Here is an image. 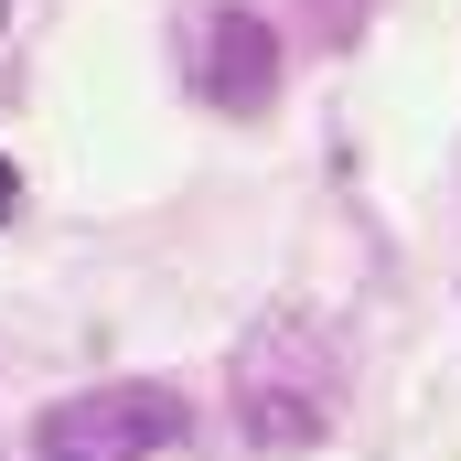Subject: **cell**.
Returning <instances> with one entry per match:
<instances>
[{"label": "cell", "mask_w": 461, "mask_h": 461, "mask_svg": "<svg viewBox=\"0 0 461 461\" xmlns=\"http://www.w3.org/2000/svg\"><path fill=\"white\" fill-rule=\"evenodd\" d=\"M11 204H22V183H11V161H0V215H11Z\"/></svg>", "instance_id": "3"}, {"label": "cell", "mask_w": 461, "mask_h": 461, "mask_svg": "<svg viewBox=\"0 0 461 461\" xmlns=\"http://www.w3.org/2000/svg\"><path fill=\"white\" fill-rule=\"evenodd\" d=\"M183 86L226 118H258L279 97V32L247 0H194L183 11Z\"/></svg>", "instance_id": "1"}, {"label": "cell", "mask_w": 461, "mask_h": 461, "mask_svg": "<svg viewBox=\"0 0 461 461\" xmlns=\"http://www.w3.org/2000/svg\"><path fill=\"white\" fill-rule=\"evenodd\" d=\"M172 429H183V397L172 386H86V397L43 408L32 461H150Z\"/></svg>", "instance_id": "2"}, {"label": "cell", "mask_w": 461, "mask_h": 461, "mask_svg": "<svg viewBox=\"0 0 461 461\" xmlns=\"http://www.w3.org/2000/svg\"><path fill=\"white\" fill-rule=\"evenodd\" d=\"M0 22H11V0H0Z\"/></svg>", "instance_id": "4"}]
</instances>
